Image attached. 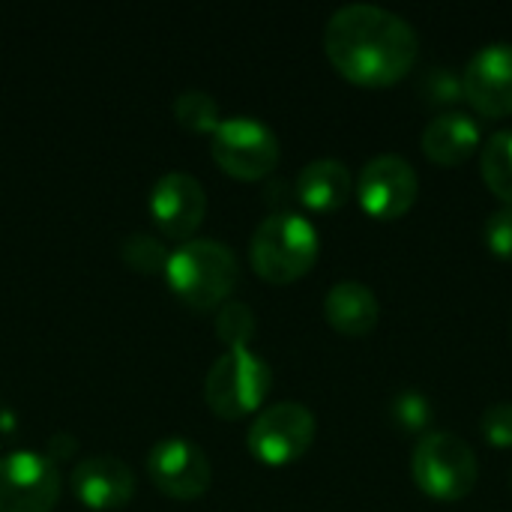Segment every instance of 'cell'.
Here are the masks:
<instances>
[{
    "label": "cell",
    "mask_w": 512,
    "mask_h": 512,
    "mask_svg": "<svg viewBox=\"0 0 512 512\" xmlns=\"http://www.w3.org/2000/svg\"><path fill=\"white\" fill-rule=\"evenodd\" d=\"M324 51L342 78L360 87H390L414 69L420 39L402 15L372 3H348L330 15Z\"/></svg>",
    "instance_id": "cell-1"
},
{
    "label": "cell",
    "mask_w": 512,
    "mask_h": 512,
    "mask_svg": "<svg viewBox=\"0 0 512 512\" xmlns=\"http://www.w3.org/2000/svg\"><path fill=\"white\" fill-rule=\"evenodd\" d=\"M165 282L177 300L195 312L225 306L240 282V264L225 243L216 240H186L165 264Z\"/></svg>",
    "instance_id": "cell-2"
},
{
    "label": "cell",
    "mask_w": 512,
    "mask_h": 512,
    "mask_svg": "<svg viewBox=\"0 0 512 512\" xmlns=\"http://www.w3.org/2000/svg\"><path fill=\"white\" fill-rule=\"evenodd\" d=\"M318 231L315 225L291 210L267 216L249 243L252 270L270 285H291L303 279L318 261Z\"/></svg>",
    "instance_id": "cell-3"
},
{
    "label": "cell",
    "mask_w": 512,
    "mask_h": 512,
    "mask_svg": "<svg viewBox=\"0 0 512 512\" xmlns=\"http://www.w3.org/2000/svg\"><path fill=\"white\" fill-rule=\"evenodd\" d=\"M411 477L432 501H462L477 486V456L453 432H426L411 456Z\"/></svg>",
    "instance_id": "cell-4"
},
{
    "label": "cell",
    "mask_w": 512,
    "mask_h": 512,
    "mask_svg": "<svg viewBox=\"0 0 512 512\" xmlns=\"http://www.w3.org/2000/svg\"><path fill=\"white\" fill-rule=\"evenodd\" d=\"M273 372L264 357L249 348L225 351L207 372L204 399L219 420H240L258 411L270 393Z\"/></svg>",
    "instance_id": "cell-5"
},
{
    "label": "cell",
    "mask_w": 512,
    "mask_h": 512,
    "mask_svg": "<svg viewBox=\"0 0 512 512\" xmlns=\"http://www.w3.org/2000/svg\"><path fill=\"white\" fill-rule=\"evenodd\" d=\"M216 165L237 180H261L279 165V138L258 117H228L213 132Z\"/></svg>",
    "instance_id": "cell-6"
},
{
    "label": "cell",
    "mask_w": 512,
    "mask_h": 512,
    "mask_svg": "<svg viewBox=\"0 0 512 512\" xmlns=\"http://www.w3.org/2000/svg\"><path fill=\"white\" fill-rule=\"evenodd\" d=\"M315 414L300 402H279L264 408L249 435L246 447L249 453L270 468H285L297 459H303L315 441Z\"/></svg>",
    "instance_id": "cell-7"
},
{
    "label": "cell",
    "mask_w": 512,
    "mask_h": 512,
    "mask_svg": "<svg viewBox=\"0 0 512 512\" xmlns=\"http://www.w3.org/2000/svg\"><path fill=\"white\" fill-rule=\"evenodd\" d=\"M57 465L33 450L0 456V512H51L60 501Z\"/></svg>",
    "instance_id": "cell-8"
},
{
    "label": "cell",
    "mask_w": 512,
    "mask_h": 512,
    "mask_svg": "<svg viewBox=\"0 0 512 512\" xmlns=\"http://www.w3.org/2000/svg\"><path fill=\"white\" fill-rule=\"evenodd\" d=\"M420 195V177L414 165L399 153L375 156L363 165L357 180V201L372 219H402Z\"/></svg>",
    "instance_id": "cell-9"
},
{
    "label": "cell",
    "mask_w": 512,
    "mask_h": 512,
    "mask_svg": "<svg viewBox=\"0 0 512 512\" xmlns=\"http://www.w3.org/2000/svg\"><path fill=\"white\" fill-rule=\"evenodd\" d=\"M150 483L171 501H195L213 483V465L207 453L186 438H165L147 453Z\"/></svg>",
    "instance_id": "cell-10"
},
{
    "label": "cell",
    "mask_w": 512,
    "mask_h": 512,
    "mask_svg": "<svg viewBox=\"0 0 512 512\" xmlns=\"http://www.w3.org/2000/svg\"><path fill=\"white\" fill-rule=\"evenodd\" d=\"M147 207L162 237L186 243V237H192L207 216V192L198 177L186 171H168L153 183Z\"/></svg>",
    "instance_id": "cell-11"
},
{
    "label": "cell",
    "mask_w": 512,
    "mask_h": 512,
    "mask_svg": "<svg viewBox=\"0 0 512 512\" xmlns=\"http://www.w3.org/2000/svg\"><path fill=\"white\" fill-rule=\"evenodd\" d=\"M465 99L483 117L512 114V42L483 45L462 72Z\"/></svg>",
    "instance_id": "cell-12"
},
{
    "label": "cell",
    "mask_w": 512,
    "mask_h": 512,
    "mask_svg": "<svg viewBox=\"0 0 512 512\" xmlns=\"http://www.w3.org/2000/svg\"><path fill=\"white\" fill-rule=\"evenodd\" d=\"M72 495L87 510H123L135 495V474L114 456H87L72 468Z\"/></svg>",
    "instance_id": "cell-13"
},
{
    "label": "cell",
    "mask_w": 512,
    "mask_h": 512,
    "mask_svg": "<svg viewBox=\"0 0 512 512\" xmlns=\"http://www.w3.org/2000/svg\"><path fill=\"white\" fill-rule=\"evenodd\" d=\"M483 147L480 123L465 111H444L423 129V153L441 168L465 165Z\"/></svg>",
    "instance_id": "cell-14"
},
{
    "label": "cell",
    "mask_w": 512,
    "mask_h": 512,
    "mask_svg": "<svg viewBox=\"0 0 512 512\" xmlns=\"http://www.w3.org/2000/svg\"><path fill=\"white\" fill-rule=\"evenodd\" d=\"M324 318H327V324L339 336L363 339V336H369L378 327L381 306H378V297L372 294L369 285L345 279V282H336L327 291V297H324Z\"/></svg>",
    "instance_id": "cell-15"
},
{
    "label": "cell",
    "mask_w": 512,
    "mask_h": 512,
    "mask_svg": "<svg viewBox=\"0 0 512 512\" xmlns=\"http://www.w3.org/2000/svg\"><path fill=\"white\" fill-rule=\"evenodd\" d=\"M351 192H354L351 171L339 159H315L297 177V198L312 213H333L345 207Z\"/></svg>",
    "instance_id": "cell-16"
},
{
    "label": "cell",
    "mask_w": 512,
    "mask_h": 512,
    "mask_svg": "<svg viewBox=\"0 0 512 512\" xmlns=\"http://www.w3.org/2000/svg\"><path fill=\"white\" fill-rule=\"evenodd\" d=\"M480 171L492 195L512 207V129H498L483 141Z\"/></svg>",
    "instance_id": "cell-17"
},
{
    "label": "cell",
    "mask_w": 512,
    "mask_h": 512,
    "mask_svg": "<svg viewBox=\"0 0 512 512\" xmlns=\"http://www.w3.org/2000/svg\"><path fill=\"white\" fill-rule=\"evenodd\" d=\"M174 117L183 129L198 132V135H213L216 126L222 123L219 105L207 90H183L174 99Z\"/></svg>",
    "instance_id": "cell-18"
},
{
    "label": "cell",
    "mask_w": 512,
    "mask_h": 512,
    "mask_svg": "<svg viewBox=\"0 0 512 512\" xmlns=\"http://www.w3.org/2000/svg\"><path fill=\"white\" fill-rule=\"evenodd\" d=\"M168 255H171L168 246L150 234H129L120 246V258L126 261V267L135 273H144V276L165 273Z\"/></svg>",
    "instance_id": "cell-19"
},
{
    "label": "cell",
    "mask_w": 512,
    "mask_h": 512,
    "mask_svg": "<svg viewBox=\"0 0 512 512\" xmlns=\"http://www.w3.org/2000/svg\"><path fill=\"white\" fill-rule=\"evenodd\" d=\"M417 93L423 96V102L429 105H459L465 102V81L456 69L450 66H432L420 75L417 81Z\"/></svg>",
    "instance_id": "cell-20"
},
{
    "label": "cell",
    "mask_w": 512,
    "mask_h": 512,
    "mask_svg": "<svg viewBox=\"0 0 512 512\" xmlns=\"http://www.w3.org/2000/svg\"><path fill=\"white\" fill-rule=\"evenodd\" d=\"M216 336L228 351L249 348V339L255 336V315L246 303H225L216 312Z\"/></svg>",
    "instance_id": "cell-21"
},
{
    "label": "cell",
    "mask_w": 512,
    "mask_h": 512,
    "mask_svg": "<svg viewBox=\"0 0 512 512\" xmlns=\"http://www.w3.org/2000/svg\"><path fill=\"white\" fill-rule=\"evenodd\" d=\"M393 420L399 423V429L405 432H423L432 420V408H429V399L408 390V393H399L396 402H393Z\"/></svg>",
    "instance_id": "cell-22"
},
{
    "label": "cell",
    "mask_w": 512,
    "mask_h": 512,
    "mask_svg": "<svg viewBox=\"0 0 512 512\" xmlns=\"http://www.w3.org/2000/svg\"><path fill=\"white\" fill-rule=\"evenodd\" d=\"M483 240L486 249L501 258V261H512V207H501L495 210L486 225H483Z\"/></svg>",
    "instance_id": "cell-23"
},
{
    "label": "cell",
    "mask_w": 512,
    "mask_h": 512,
    "mask_svg": "<svg viewBox=\"0 0 512 512\" xmlns=\"http://www.w3.org/2000/svg\"><path fill=\"white\" fill-rule=\"evenodd\" d=\"M480 429L492 447H501V450L512 447V402H498V405L486 408Z\"/></svg>",
    "instance_id": "cell-24"
},
{
    "label": "cell",
    "mask_w": 512,
    "mask_h": 512,
    "mask_svg": "<svg viewBox=\"0 0 512 512\" xmlns=\"http://www.w3.org/2000/svg\"><path fill=\"white\" fill-rule=\"evenodd\" d=\"M72 453H75V441H72V438L57 435V438L48 441V459H51V462H54V459H69Z\"/></svg>",
    "instance_id": "cell-25"
}]
</instances>
